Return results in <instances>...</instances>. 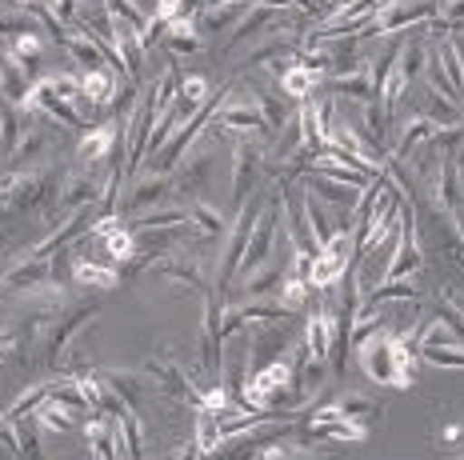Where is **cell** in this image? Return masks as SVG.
<instances>
[{
  "label": "cell",
  "mask_w": 464,
  "mask_h": 460,
  "mask_svg": "<svg viewBox=\"0 0 464 460\" xmlns=\"http://www.w3.org/2000/svg\"><path fill=\"white\" fill-rule=\"evenodd\" d=\"M92 244L101 248V264H124L137 256V233H132V225L124 220L121 213H109V216H96L92 228H89Z\"/></svg>",
  "instance_id": "2"
},
{
  "label": "cell",
  "mask_w": 464,
  "mask_h": 460,
  "mask_svg": "<svg viewBox=\"0 0 464 460\" xmlns=\"http://www.w3.org/2000/svg\"><path fill=\"white\" fill-rule=\"evenodd\" d=\"M452 460H464V453H457V456H452Z\"/></svg>",
  "instance_id": "42"
},
{
  "label": "cell",
  "mask_w": 464,
  "mask_h": 460,
  "mask_svg": "<svg viewBox=\"0 0 464 460\" xmlns=\"http://www.w3.org/2000/svg\"><path fill=\"white\" fill-rule=\"evenodd\" d=\"M144 377L157 385L160 397H169V400H180V405H188V408H197L200 405V385L188 377L185 369H180V360H172V357H149L144 360Z\"/></svg>",
  "instance_id": "4"
},
{
  "label": "cell",
  "mask_w": 464,
  "mask_h": 460,
  "mask_svg": "<svg viewBox=\"0 0 464 460\" xmlns=\"http://www.w3.org/2000/svg\"><path fill=\"white\" fill-rule=\"evenodd\" d=\"M205 101H212V89H208L205 76H197V72L177 76V104H180V109L192 112V109H200Z\"/></svg>",
  "instance_id": "27"
},
{
  "label": "cell",
  "mask_w": 464,
  "mask_h": 460,
  "mask_svg": "<svg viewBox=\"0 0 464 460\" xmlns=\"http://www.w3.org/2000/svg\"><path fill=\"white\" fill-rule=\"evenodd\" d=\"M336 405L344 408V417L348 420H361V425H369L372 417H381V400H372V397H364V392H344Z\"/></svg>",
  "instance_id": "35"
},
{
  "label": "cell",
  "mask_w": 464,
  "mask_h": 460,
  "mask_svg": "<svg viewBox=\"0 0 464 460\" xmlns=\"http://www.w3.org/2000/svg\"><path fill=\"white\" fill-rule=\"evenodd\" d=\"M13 428H16V456L21 460H41V428H36V417L13 420Z\"/></svg>",
  "instance_id": "32"
},
{
  "label": "cell",
  "mask_w": 464,
  "mask_h": 460,
  "mask_svg": "<svg viewBox=\"0 0 464 460\" xmlns=\"http://www.w3.org/2000/svg\"><path fill=\"white\" fill-rule=\"evenodd\" d=\"M348 264H353V233H333L321 253L308 264V289H324L333 292L336 284L348 276Z\"/></svg>",
  "instance_id": "3"
},
{
  "label": "cell",
  "mask_w": 464,
  "mask_h": 460,
  "mask_svg": "<svg viewBox=\"0 0 464 460\" xmlns=\"http://www.w3.org/2000/svg\"><path fill=\"white\" fill-rule=\"evenodd\" d=\"M253 104L260 109V117H265V124H268V132H273V137H276V132H280V129H285V124H288V117H293V109H288V104L280 101L273 89L256 92V101H253Z\"/></svg>",
  "instance_id": "31"
},
{
  "label": "cell",
  "mask_w": 464,
  "mask_h": 460,
  "mask_svg": "<svg viewBox=\"0 0 464 460\" xmlns=\"http://www.w3.org/2000/svg\"><path fill=\"white\" fill-rule=\"evenodd\" d=\"M152 273H157L160 281H172L177 289H197L200 296L212 292L205 268L192 264V261H169V256H152Z\"/></svg>",
  "instance_id": "14"
},
{
  "label": "cell",
  "mask_w": 464,
  "mask_h": 460,
  "mask_svg": "<svg viewBox=\"0 0 464 460\" xmlns=\"http://www.w3.org/2000/svg\"><path fill=\"white\" fill-rule=\"evenodd\" d=\"M304 188L316 196H324L328 205L344 208V213H353V208L361 205V193H364V185H353V180H341V177H321V172H304Z\"/></svg>",
  "instance_id": "11"
},
{
  "label": "cell",
  "mask_w": 464,
  "mask_h": 460,
  "mask_svg": "<svg viewBox=\"0 0 464 460\" xmlns=\"http://www.w3.org/2000/svg\"><path fill=\"white\" fill-rule=\"evenodd\" d=\"M444 304H449V309H457V312H460V321H464V296H460V292L444 289Z\"/></svg>",
  "instance_id": "38"
},
{
  "label": "cell",
  "mask_w": 464,
  "mask_h": 460,
  "mask_svg": "<svg viewBox=\"0 0 464 460\" xmlns=\"http://www.w3.org/2000/svg\"><path fill=\"white\" fill-rule=\"evenodd\" d=\"M285 276H288V264H268L265 273H248L245 276V296H273L280 284H285Z\"/></svg>",
  "instance_id": "29"
},
{
  "label": "cell",
  "mask_w": 464,
  "mask_h": 460,
  "mask_svg": "<svg viewBox=\"0 0 464 460\" xmlns=\"http://www.w3.org/2000/svg\"><path fill=\"white\" fill-rule=\"evenodd\" d=\"M44 5H48V8H61V5H64V0H44Z\"/></svg>",
  "instance_id": "41"
},
{
  "label": "cell",
  "mask_w": 464,
  "mask_h": 460,
  "mask_svg": "<svg viewBox=\"0 0 464 460\" xmlns=\"http://www.w3.org/2000/svg\"><path fill=\"white\" fill-rule=\"evenodd\" d=\"M276 304L288 316L304 312V304H308V281H304V276H285V284L276 289Z\"/></svg>",
  "instance_id": "33"
},
{
  "label": "cell",
  "mask_w": 464,
  "mask_h": 460,
  "mask_svg": "<svg viewBox=\"0 0 464 460\" xmlns=\"http://www.w3.org/2000/svg\"><path fill=\"white\" fill-rule=\"evenodd\" d=\"M336 332H341V312L336 309H321V312L308 316V329H304L308 357L328 360V352H333V344H336Z\"/></svg>",
  "instance_id": "12"
},
{
  "label": "cell",
  "mask_w": 464,
  "mask_h": 460,
  "mask_svg": "<svg viewBox=\"0 0 464 460\" xmlns=\"http://www.w3.org/2000/svg\"><path fill=\"white\" fill-rule=\"evenodd\" d=\"M276 13L280 8H273V5H245V13H240V21L232 24V33H228V41L220 44V53H232V49H240L245 41H253V36L268 33V24H273Z\"/></svg>",
  "instance_id": "13"
},
{
  "label": "cell",
  "mask_w": 464,
  "mask_h": 460,
  "mask_svg": "<svg viewBox=\"0 0 464 460\" xmlns=\"http://www.w3.org/2000/svg\"><path fill=\"white\" fill-rule=\"evenodd\" d=\"M232 180H228V188H232V205H240L245 208V200L248 193L260 185V165H265V140H248V137H237L232 140Z\"/></svg>",
  "instance_id": "5"
},
{
  "label": "cell",
  "mask_w": 464,
  "mask_h": 460,
  "mask_svg": "<svg viewBox=\"0 0 464 460\" xmlns=\"http://www.w3.org/2000/svg\"><path fill=\"white\" fill-rule=\"evenodd\" d=\"M280 228L285 225H280V193H276V200H268V205L256 213V225H253V233H248V248H245V261H240V273L248 276V273H256L260 264H268Z\"/></svg>",
  "instance_id": "6"
},
{
  "label": "cell",
  "mask_w": 464,
  "mask_h": 460,
  "mask_svg": "<svg viewBox=\"0 0 464 460\" xmlns=\"http://www.w3.org/2000/svg\"><path fill=\"white\" fill-rule=\"evenodd\" d=\"M412 304L420 301V281L417 276H401V281H376L372 292L364 296L361 304Z\"/></svg>",
  "instance_id": "21"
},
{
  "label": "cell",
  "mask_w": 464,
  "mask_h": 460,
  "mask_svg": "<svg viewBox=\"0 0 464 460\" xmlns=\"http://www.w3.org/2000/svg\"><path fill=\"white\" fill-rule=\"evenodd\" d=\"M48 36L41 33V28H28V33H21V36H16V41L13 44H8V49H13L16 56H21V61L28 64V69H36V61H41V56L48 53Z\"/></svg>",
  "instance_id": "34"
},
{
  "label": "cell",
  "mask_w": 464,
  "mask_h": 460,
  "mask_svg": "<svg viewBox=\"0 0 464 460\" xmlns=\"http://www.w3.org/2000/svg\"><path fill=\"white\" fill-rule=\"evenodd\" d=\"M437 440H440V445H460V440H464V425H460V420H444Z\"/></svg>",
  "instance_id": "37"
},
{
  "label": "cell",
  "mask_w": 464,
  "mask_h": 460,
  "mask_svg": "<svg viewBox=\"0 0 464 460\" xmlns=\"http://www.w3.org/2000/svg\"><path fill=\"white\" fill-rule=\"evenodd\" d=\"M205 49H208L205 36L197 33V24H192L188 13L164 24V53H172L177 61H180V56H197V53H205Z\"/></svg>",
  "instance_id": "17"
},
{
  "label": "cell",
  "mask_w": 464,
  "mask_h": 460,
  "mask_svg": "<svg viewBox=\"0 0 464 460\" xmlns=\"http://www.w3.org/2000/svg\"><path fill=\"white\" fill-rule=\"evenodd\" d=\"M185 5L188 0H152V16H157L160 24L177 21V16H185Z\"/></svg>",
  "instance_id": "36"
},
{
  "label": "cell",
  "mask_w": 464,
  "mask_h": 460,
  "mask_svg": "<svg viewBox=\"0 0 464 460\" xmlns=\"http://www.w3.org/2000/svg\"><path fill=\"white\" fill-rule=\"evenodd\" d=\"M212 124H217V129L237 132V137H256V132H260V137H273L253 101H237V104L225 101V104L217 109V117H212Z\"/></svg>",
  "instance_id": "9"
},
{
  "label": "cell",
  "mask_w": 464,
  "mask_h": 460,
  "mask_svg": "<svg viewBox=\"0 0 464 460\" xmlns=\"http://www.w3.org/2000/svg\"><path fill=\"white\" fill-rule=\"evenodd\" d=\"M276 81H280V92H285L288 101H296V104H304L308 97H313L316 89L324 84V72H316V69H304L301 64V56H288L285 61V69L276 72Z\"/></svg>",
  "instance_id": "10"
},
{
  "label": "cell",
  "mask_w": 464,
  "mask_h": 460,
  "mask_svg": "<svg viewBox=\"0 0 464 460\" xmlns=\"http://www.w3.org/2000/svg\"><path fill=\"white\" fill-rule=\"evenodd\" d=\"M333 8H361V5H369V0H328Z\"/></svg>",
  "instance_id": "39"
},
{
  "label": "cell",
  "mask_w": 464,
  "mask_h": 460,
  "mask_svg": "<svg viewBox=\"0 0 464 460\" xmlns=\"http://www.w3.org/2000/svg\"><path fill=\"white\" fill-rule=\"evenodd\" d=\"M33 417H36V428L48 433V436H69L72 425H76V412L64 408V405H56V400H44V405L36 408Z\"/></svg>",
  "instance_id": "25"
},
{
  "label": "cell",
  "mask_w": 464,
  "mask_h": 460,
  "mask_svg": "<svg viewBox=\"0 0 464 460\" xmlns=\"http://www.w3.org/2000/svg\"><path fill=\"white\" fill-rule=\"evenodd\" d=\"M188 220H192V228H197V236H205V241H217V236L225 233V213H220L217 205H208V200H197V205L188 208Z\"/></svg>",
  "instance_id": "26"
},
{
  "label": "cell",
  "mask_w": 464,
  "mask_h": 460,
  "mask_svg": "<svg viewBox=\"0 0 464 460\" xmlns=\"http://www.w3.org/2000/svg\"><path fill=\"white\" fill-rule=\"evenodd\" d=\"M48 149V137L44 129H36V124H28V129L21 132V140L13 145V152H8V160H13V168H24L33 157H41V152Z\"/></svg>",
  "instance_id": "28"
},
{
  "label": "cell",
  "mask_w": 464,
  "mask_h": 460,
  "mask_svg": "<svg viewBox=\"0 0 464 460\" xmlns=\"http://www.w3.org/2000/svg\"><path fill=\"white\" fill-rule=\"evenodd\" d=\"M240 13H245V5L240 0H225V5H205L197 16H192V24H197V33L212 41V36L228 33V24L240 21Z\"/></svg>",
  "instance_id": "19"
},
{
  "label": "cell",
  "mask_w": 464,
  "mask_h": 460,
  "mask_svg": "<svg viewBox=\"0 0 464 460\" xmlns=\"http://www.w3.org/2000/svg\"><path fill=\"white\" fill-rule=\"evenodd\" d=\"M69 281L76 284V289H96V292H109L121 284V273H116L112 264H96L89 261V256H72V273H69Z\"/></svg>",
  "instance_id": "20"
},
{
  "label": "cell",
  "mask_w": 464,
  "mask_h": 460,
  "mask_svg": "<svg viewBox=\"0 0 464 460\" xmlns=\"http://www.w3.org/2000/svg\"><path fill=\"white\" fill-rule=\"evenodd\" d=\"M64 49H69L72 64H76L81 72H92V69H101V64H109V69H112V53L104 49L96 36L84 33V28H81V33H69V36H64Z\"/></svg>",
  "instance_id": "18"
},
{
  "label": "cell",
  "mask_w": 464,
  "mask_h": 460,
  "mask_svg": "<svg viewBox=\"0 0 464 460\" xmlns=\"http://www.w3.org/2000/svg\"><path fill=\"white\" fill-rule=\"evenodd\" d=\"M437 129H440L437 120H429V117H424V112H417V117H412V120L401 129V137L392 140V149H389V152H392V165H401V160H409L417 149L432 145V137H437Z\"/></svg>",
  "instance_id": "15"
},
{
  "label": "cell",
  "mask_w": 464,
  "mask_h": 460,
  "mask_svg": "<svg viewBox=\"0 0 464 460\" xmlns=\"http://www.w3.org/2000/svg\"><path fill=\"white\" fill-rule=\"evenodd\" d=\"M13 5H28V8H33V5H36V0H13ZM28 8H24V13H28Z\"/></svg>",
  "instance_id": "40"
},
{
  "label": "cell",
  "mask_w": 464,
  "mask_h": 460,
  "mask_svg": "<svg viewBox=\"0 0 464 460\" xmlns=\"http://www.w3.org/2000/svg\"><path fill=\"white\" fill-rule=\"evenodd\" d=\"M53 397V380H41V385H28L21 397L13 400V405H8L5 412H8V420H21V417H33L36 408L44 405V400Z\"/></svg>",
  "instance_id": "30"
},
{
  "label": "cell",
  "mask_w": 464,
  "mask_h": 460,
  "mask_svg": "<svg viewBox=\"0 0 464 460\" xmlns=\"http://www.w3.org/2000/svg\"><path fill=\"white\" fill-rule=\"evenodd\" d=\"M169 193H172V180L164 177V172H149V177H140L137 185H132V193L124 196V213H129V216L149 213V208L160 205Z\"/></svg>",
  "instance_id": "16"
},
{
  "label": "cell",
  "mask_w": 464,
  "mask_h": 460,
  "mask_svg": "<svg viewBox=\"0 0 464 460\" xmlns=\"http://www.w3.org/2000/svg\"><path fill=\"white\" fill-rule=\"evenodd\" d=\"M424 256H420V236H417V213L404 208L401 220V236H396V248L389 256V268H384L381 281H401V276H420Z\"/></svg>",
  "instance_id": "7"
},
{
  "label": "cell",
  "mask_w": 464,
  "mask_h": 460,
  "mask_svg": "<svg viewBox=\"0 0 464 460\" xmlns=\"http://www.w3.org/2000/svg\"><path fill=\"white\" fill-rule=\"evenodd\" d=\"M361 364L372 385L381 388H412L417 385V349L401 340L396 332H372L356 344Z\"/></svg>",
  "instance_id": "1"
},
{
  "label": "cell",
  "mask_w": 464,
  "mask_h": 460,
  "mask_svg": "<svg viewBox=\"0 0 464 460\" xmlns=\"http://www.w3.org/2000/svg\"><path fill=\"white\" fill-rule=\"evenodd\" d=\"M121 132H124V120H101L92 129H84V137L76 140V165L89 168V165L109 160L121 149Z\"/></svg>",
  "instance_id": "8"
},
{
  "label": "cell",
  "mask_w": 464,
  "mask_h": 460,
  "mask_svg": "<svg viewBox=\"0 0 464 460\" xmlns=\"http://www.w3.org/2000/svg\"><path fill=\"white\" fill-rule=\"evenodd\" d=\"M304 440H344V445H353V440H369V425H361V420H328V425H313V420H304Z\"/></svg>",
  "instance_id": "22"
},
{
  "label": "cell",
  "mask_w": 464,
  "mask_h": 460,
  "mask_svg": "<svg viewBox=\"0 0 464 460\" xmlns=\"http://www.w3.org/2000/svg\"><path fill=\"white\" fill-rule=\"evenodd\" d=\"M324 81H328V89H336V92H348V97H356V101H372L369 61L356 64V69H348V72H328Z\"/></svg>",
  "instance_id": "23"
},
{
  "label": "cell",
  "mask_w": 464,
  "mask_h": 460,
  "mask_svg": "<svg viewBox=\"0 0 464 460\" xmlns=\"http://www.w3.org/2000/svg\"><path fill=\"white\" fill-rule=\"evenodd\" d=\"M112 72L116 69H109V64H101V69H92V72H81V97H89L96 109H109V101L116 97Z\"/></svg>",
  "instance_id": "24"
}]
</instances>
